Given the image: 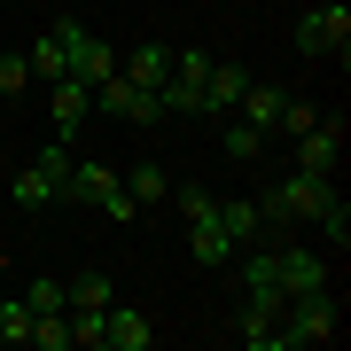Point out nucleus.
Returning a JSON list of instances; mask_svg holds the SVG:
<instances>
[{
    "label": "nucleus",
    "mask_w": 351,
    "mask_h": 351,
    "mask_svg": "<svg viewBox=\"0 0 351 351\" xmlns=\"http://www.w3.org/2000/svg\"><path fill=\"white\" fill-rule=\"evenodd\" d=\"M94 110L125 117V125H156V117H164V94H156V86H133V78L117 71V78H101V86H94Z\"/></svg>",
    "instance_id": "1a4fd4ad"
},
{
    "label": "nucleus",
    "mask_w": 351,
    "mask_h": 351,
    "mask_svg": "<svg viewBox=\"0 0 351 351\" xmlns=\"http://www.w3.org/2000/svg\"><path fill=\"white\" fill-rule=\"evenodd\" d=\"M313 226H320V242H328V258H343V250H351V203H343V195H328V211H320Z\"/></svg>",
    "instance_id": "412c9836"
},
{
    "label": "nucleus",
    "mask_w": 351,
    "mask_h": 351,
    "mask_svg": "<svg viewBox=\"0 0 351 351\" xmlns=\"http://www.w3.org/2000/svg\"><path fill=\"white\" fill-rule=\"evenodd\" d=\"M242 86H250V71H242V63H211V71H203V117H226Z\"/></svg>",
    "instance_id": "f3484780"
},
{
    "label": "nucleus",
    "mask_w": 351,
    "mask_h": 351,
    "mask_svg": "<svg viewBox=\"0 0 351 351\" xmlns=\"http://www.w3.org/2000/svg\"><path fill=\"white\" fill-rule=\"evenodd\" d=\"M343 47H351V8H343V0H320V8L297 16V55H313V63L336 55V63H343Z\"/></svg>",
    "instance_id": "423d86ee"
},
{
    "label": "nucleus",
    "mask_w": 351,
    "mask_h": 351,
    "mask_svg": "<svg viewBox=\"0 0 351 351\" xmlns=\"http://www.w3.org/2000/svg\"><path fill=\"white\" fill-rule=\"evenodd\" d=\"M125 195H133V203H164V195H172V172H156V164H133V172H125Z\"/></svg>",
    "instance_id": "5701e85b"
},
{
    "label": "nucleus",
    "mask_w": 351,
    "mask_h": 351,
    "mask_svg": "<svg viewBox=\"0 0 351 351\" xmlns=\"http://www.w3.org/2000/svg\"><path fill=\"white\" fill-rule=\"evenodd\" d=\"M203 71H211V55L195 47H172V78H164V117H203Z\"/></svg>",
    "instance_id": "0eeeda50"
},
{
    "label": "nucleus",
    "mask_w": 351,
    "mask_h": 351,
    "mask_svg": "<svg viewBox=\"0 0 351 351\" xmlns=\"http://www.w3.org/2000/svg\"><path fill=\"white\" fill-rule=\"evenodd\" d=\"M47 110H55V133L78 141V125H86V110H94V86H86V78H55V86H47Z\"/></svg>",
    "instance_id": "ddd939ff"
},
{
    "label": "nucleus",
    "mask_w": 351,
    "mask_h": 351,
    "mask_svg": "<svg viewBox=\"0 0 351 351\" xmlns=\"http://www.w3.org/2000/svg\"><path fill=\"white\" fill-rule=\"evenodd\" d=\"M149 313H141V304H117L110 297V313H101V351H149Z\"/></svg>",
    "instance_id": "f8f14e48"
},
{
    "label": "nucleus",
    "mask_w": 351,
    "mask_h": 351,
    "mask_svg": "<svg viewBox=\"0 0 351 351\" xmlns=\"http://www.w3.org/2000/svg\"><path fill=\"white\" fill-rule=\"evenodd\" d=\"M313 117H320L313 101H281V117H274V133H281V141H297V133H313Z\"/></svg>",
    "instance_id": "a878e982"
},
{
    "label": "nucleus",
    "mask_w": 351,
    "mask_h": 351,
    "mask_svg": "<svg viewBox=\"0 0 351 351\" xmlns=\"http://www.w3.org/2000/svg\"><path fill=\"white\" fill-rule=\"evenodd\" d=\"M24 63H32V78H47V86H55V78H71V47H63V24H47V39H39V47L24 55Z\"/></svg>",
    "instance_id": "aec40b11"
},
{
    "label": "nucleus",
    "mask_w": 351,
    "mask_h": 351,
    "mask_svg": "<svg viewBox=\"0 0 351 351\" xmlns=\"http://www.w3.org/2000/svg\"><path fill=\"white\" fill-rule=\"evenodd\" d=\"M0 343H32V304L24 297H0Z\"/></svg>",
    "instance_id": "b1692460"
},
{
    "label": "nucleus",
    "mask_w": 351,
    "mask_h": 351,
    "mask_svg": "<svg viewBox=\"0 0 351 351\" xmlns=\"http://www.w3.org/2000/svg\"><path fill=\"white\" fill-rule=\"evenodd\" d=\"M63 195H71V203H94V211H101V219H117V226L141 219V203L125 195V172H110V164H71Z\"/></svg>",
    "instance_id": "7ed1b4c3"
},
{
    "label": "nucleus",
    "mask_w": 351,
    "mask_h": 351,
    "mask_svg": "<svg viewBox=\"0 0 351 351\" xmlns=\"http://www.w3.org/2000/svg\"><path fill=\"white\" fill-rule=\"evenodd\" d=\"M234 343H250V351H289V336H281V304L242 297V313H234Z\"/></svg>",
    "instance_id": "9b49d317"
},
{
    "label": "nucleus",
    "mask_w": 351,
    "mask_h": 351,
    "mask_svg": "<svg viewBox=\"0 0 351 351\" xmlns=\"http://www.w3.org/2000/svg\"><path fill=\"white\" fill-rule=\"evenodd\" d=\"M63 24V47H71V78H86V86H101V78H117V47L101 32H86L78 16H55Z\"/></svg>",
    "instance_id": "6e6552de"
},
{
    "label": "nucleus",
    "mask_w": 351,
    "mask_h": 351,
    "mask_svg": "<svg viewBox=\"0 0 351 351\" xmlns=\"http://www.w3.org/2000/svg\"><path fill=\"white\" fill-rule=\"evenodd\" d=\"M219 226H226V242H234V250L265 242V211H258V195H250V203H219Z\"/></svg>",
    "instance_id": "a211bd4d"
},
{
    "label": "nucleus",
    "mask_w": 351,
    "mask_h": 351,
    "mask_svg": "<svg viewBox=\"0 0 351 351\" xmlns=\"http://www.w3.org/2000/svg\"><path fill=\"white\" fill-rule=\"evenodd\" d=\"M265 250H274V281H281V304L289 297H313V289H328V250H304V242H281V234H265Z\"/></svg>",
    "instance_id": "39448f33"
},
{
    "label": "nucleus",
    "mask_w": 351,
    "mask_h": 351,
    "mask_svg": "<svg viewBox=\"0 0 351 351\" xmlns=\"http://www.w3.org/2000/svg\"><path fill=\"white\" fill-rule=\"evenodd\" d=\"M336 164H343V117H313V133H297V172L336 180Z\"/></svg>",
    "instance_id": "9d476101"
},
{
    "label": "nucleus",
    "mask_w": 351,
    "mask_h": 351,
    "mask_svg": "<svg viewBox=\"0 0 351 351\" xmlns=\"http://www.w3.org/2000/svg\"><path fill=\"white\" fill-rule=\"evenodd\" d=\"M219 141H226V156H234V164H258V149H265V133H258V125H242V117H226Z\"/></svg>",
    "instance_id": "4be33fe9"
},
{
    "label": "nucleus",
    "mask_w": 351,
    "mask_h": 351,
    "mask_svg": "<svg viewBox=\"0 0 351 351\" xmlns=\"http://www.w3.org/2000/svg\"><path fill=\"white\" fill-rule=\"evenodd\" d=\"M71 141L63 133H55L47 141V149H39L32 164H16V172H8V203H16V211H47V203H63V180H71Z\"/></svg>",
    "instance_id": "f03ea898"
},
{
    "label": "nucleus",
    "mask_w": 351,
    "mask_h": 351,
    "mask_svg": "<svg viewBox=\"0 0 351 351\" xmlns=\"http://www.w3.org/2000/svg\"><path fill=\"white\" fill-rule=\"evenodd\" d=\"M24 304H32V320H39V313H63V281H55V274H39V281L24 289Z\"/></svg>",
    "instance_id": "bb28decb"
},
{
    "label": "nucleus",
    "mask_w": 351,
    "mask_h": 351,
    "mask_svg": "<svg viewBox=\"0 0 351 351\" xmlns=\"http://www.w3.org/2000/svg\"><path fill=\"white\" fill-rule=\"evenodd\" d=\"M110 274H78V281H63V313H110Z\"/></svg>",
    "instance_id": "6ab92c4d"
},
{
    "label": "nucleus",
    "mask_w": 351,
    "mask_h": 351,
    "mask_svg": "<svg viewBox=\"0 0 351 351\" xmlns=\"http://www.w3.org/2000/svg\"><path fill=\"white\" fill-rule=\"evenodd\" d=\"M328 195H336V180H320V172H289L274 180V188L258 195V211H265V234H289V226H313L320 211H328Z\"/></svg>",
    "instance_id": "f257e3e1"
},
{
    "label": "nucleus",
    "mask_w": 351,
    "mask_h": 351,
    "mask_svg": "<svg viewBox=\"0 0 351 351\" xmlns=\"http://www.w3.org/2000/svg\"><path fill=\"white\" fill-rule=\"evenodd\" d=\"M281 101H289L281 86H265V78H250V86L234 94V117H242V125H258L265 141H274V117H281Z\"/></svg>",
    "instance_id": "4468645a"
},
{
    "label": "nucleus",
    "mask_w": 351,
    "mask_h": 351,
    "mask_svg": "<svg viewBox=\"0 0 351 351\" xmlns=\"http://www.w3.org/2000/svg\"><path fill=\"white\" fill-rule=\"evenodd\" d=\"M24 86H32V63L24 55H0V101H24Z\"/></svg>",
    "instance_id": "393cba45"
},
{
    "label": "nucleus",
    "mask_w": 351,
    "mask_h": 351,
    "mask_svg": "<svg viewBox=\"0 0 351 351\" xmlns=\"http://www.w3.org/2000/svg\"><path fill=\"white\" fill-rule=\"evenodd\" d=\"M117 71H125L133 86H164V78H172V47H164V39H141L133 55H117Z\"/></svg>",
    "instance_id": "dca6fc26"
},
{
    "label": "nucleus",
    "mask_w": 351,
    "mask_h": 351,
    "mask_svg": "<svg viewBox=\"0 0 351 351\" xmlns=\"http://www.w3.org/2000/svg\"><path fill=\"white\" fill-rule=\"evenodd\" d=\"M0 274H8V258H0Z\"/></svg>",
    "instance_id": "cd10ccee"
},
{
    "label": "nucleus",
    "mask_w": 351,
    "mask_h": 351,
    "mask_svg": "<svg viewBox=\"0 0 351 351\" xmlns=\"http://www.w3.org/2000/svg\"><path fill=\"white\" fill-rule=\"evenodd\" d=\"M188 258H195V265H234V242H226V226H219V211H203V219H188Z\"/></svg>",
    "instance_id": "2eb2a0df"
},
{
    "label": "nucleus",
    "mask_w": 351,
    "mask_h": 351,
    "mask_svg": "<svg viewBox=\"0 0 351 351\" xmlns=\"http://www.w3.org/2000/svg\"><path fill=\"white\" fill-rule=\"evenodd\" d=\"M281 336H289V343H336V336H343V304H336V289L289 297V304H281Z\"/></svg>",
    "instance_id": "20e7f679"
}]
</instances>
